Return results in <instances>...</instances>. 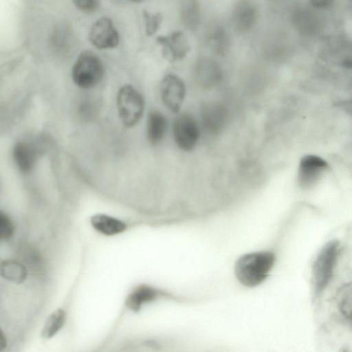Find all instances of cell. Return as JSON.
<instances>
[{
	"mask_svg": "<svg viewBox=\"0 0 352 352\" xmlns=\"http://www.w3.org/2000/svg\"><path fill=\"white\" fill-rule=\"evenodd\" d=\"M14 161L23 173L30 172L36 161L37 153L35 147L25 142H17L13 149Z\"/></svg>",
	"mask_w": 352,
	"mask_h": 352,
	"instance_id": "5bb4252c",
	"label": "cell"
},
{
	"mask_svg": "<svg viewBox=\"0 0 352 352\" xmlns=\"http://www.w3.org/2000/svg\"><path fill=\"white\" fill-rule=\"evenodd\" d=\"M338 307L342 314L349 320H351V285H345L339 291L337 296Z\"/></svg>",
	"mask_w": 352,
	"mask_h": 352,
	"instance_id": "ffe728a7",
	"label": "cell"
},
{
	"mask_svg": "<svg viewBox=\"0 0 352 352\" xmlns=\"http://www.w3.org/2000/svg\"><path fill=\"white\" fill-rule=\"evenodd\" d=\"M339 252V241L332 240L323 246L312 267L311 282L314 296L320 295L333 275Z\"/></svg>",
	"mask_w": 352,
	"mask_h": 352,
	"instance_id": "277c9868",
	"label": "cell"
},
{
	"mask_svg": "<svg viewBox=\"0 0 352 352\" xmlns=\"http://www.w3.org/2000/svg\"><path fill=\"white\" fill-rule=\"evenodd\" d=\"M275 260L274 254L269 251L245 254L239 257L235 263L236 277L244 286H257L267 278Z\"/></svg>",
	"mask_w": 352,
	"mask_h": 352,
	"instance_id": "6da1fadb",
	"label": "cell"
},
{
	"mask_svg": "<svg viewBox=\"0 0 352 352\" xmlns=\"http://www.w3.org/2000/svg\"><path fill=\"white\" fill-rule=\"evenodd\" d=\"M292 21L296 30L305 36H315L321 29L319 16L307 7L296 8L292 12Z\"/></svg>",
	"mask_w": 352,
	"mask_h": 352,
	"instance_id": "4fadbf2b",
	"label": "cell"
},
{
	"mask_svg": "<svg viewBox=\"0 0 352 352\" xmlns=\"http://www.w3.org/2000/svg\"><path fill=\"white\" fill-rule=\"evenodd\" d=\"M89 222L96 233L106 237L118 236L129 230L131 227L130 223L125 220L105 213L91 215Z\"/></svg>",
	"mask_w": 352,
	"mask_h": 352,
	"instance_id": "8fae6325",
	"label": "cell"
},
{
	"mask_svg": "<svg viewBox=\"0 0 352 352\" xmlns=\"http://www.w3.org/2000/svg\"><path fill=\"white\" fill-rule=\"evenodd\" d=\"M67 320V312L63 308H58L52 311L42 328L41 336L44 340H50L54 337L65 326Z\"/></svg>",
	"mask_w": 352,
	"mask_h": 352,
	"instance_id": "e0dca14e",
	"label": "cell"
},
{
	"mask_svg": "<svg viewBox=\"0 0 352 352\" xmlns=\"http://www.w3.org/2000/svg\"><path fill=\"white\" fill-rule=\"evenodd\" d=\"M173 133L176 144L186 151H190L196 146L200 135L197 121L187 113L181 114L175 119Z\"/></svg>",
	"mask_w": 352,
	"mask_h": 352,
	"instance_id": "8992f818",
	"label": "cell"
},
{
	"mask_svg": "<svg viewBox=\"0 0 352 352\" xmlns=\"http://www.w3.org/2000/svg\"><path fill=\"white\" fill-rule=\"evenodd\" d=\"M0 275L5 280L15 284L23 283L28 276L26 266L15 259H6L0 263Z\"/></svg>",
	"mask_w": 352,
	"mask_h": 352,
	"instance_id": "9a60e30c",
	"label": "cell"
},
{
	"mask_svg": "<svg viewBox=\"0 0 352 352\" xmlns=\"http://www.w3.org/2000/svg\"><path fill=\"white\" fill-rule=\"evenodd\" d=\"M329 168V164L320 156L306 155L299 163L298 182L302 188H309Z\"/></svg>",
	"mask_w": 352,
	"mask_h": 352,
	"instance_id": "30bf717a",
	"label": "cell"
},
{
	"mask_svg": "<svg viewBox=\"0 0 352 352\" xmlns=\"http://www.w3.org/2000/svg\"><path fill=\"white\" fill-rule=\"evenodd\" d=\"M183 19L189 28L195 29L199 21V6L197 0H184L183 3Z\"/></svg>",
	"mask_w": 352,
	"mask_h": 352,
	"instance_id": "d6986e66",
	"label": "cell"
},
{
	"mask_svg": "<svg viewBox=\"0 0 352 352\" xmlns=\"http://www.w3.org/2000/svg\"><path fill=\"white\" fill-rule=\"evenodd\" d=\"M156 43L161 47L163 57L169 62L183 60L190 50L188 38L181 30L160 35L156 37Z\"/></svg>",
	"mask_w": 352,
	"mask_h": 352,
	"instance_id": "ba28073f",
	"label": "cell"
},
{
	"mask_svg": "<svg viewBox=\"0 0 352 352\" xmlns=\"http://www.w3.org/2000/svg\"><path fill=\"white\" fill-rule=\"evenodd\" d=\"M162 300L182 302V297L152 284L138 283L131 288L124 298V311L139 313L147 306Z\"/></svg>",
	"mask_w": 352,
	"mask_h": 352,
	"instance_id": "7a4b0ae2",
	"label": "cell"
},
{
	"mask_svg": "<svg viewBox=\"0 0 352 352\" xmlns=\"http://www.w3.org/2000/svg\"><path fill=\"white\" fill-rule=\"evenodd\" d=\"M167 129V120L158 111L149 113L147 120V137L153 145L158 144L163 140Z\"/></svg>",
	"mask_w": 352,
	"mask_h": 352,
	"instance_id": "2e32d148",
	"label": "cell"
},
{
	"mask_svg": "<svg viewBox=\"0 0 352 352\" xmlns=\"http://www.w3.org/2000/svg\"><path fill=\"white\" fill-rule=\"evenodd\" d=\"M160 93L164 105L171 111L177 112L185 98V84L179 76L168 74L162 81Z\"/></svg>",
	"mask_w": 352,
	"mask_h": 352,
	"instance_id": "9c48e42d",
	"label": "cell"
},
{
	"mask_svg": "<svg viewBox=\"0 0 352 352\" xmlns=\"http://www.w3.org/2000/svg\"><path fill=\"white\" fill-rule=\"evenodd\" d=\"M333 0H310L311 4L316 8H325L329 7Z\"/></svg>",
	"mask_w": 352,
	"mask_h": 352,
	"instance_id": "cb8c5ba5",
	"label": "cell"
},
{
	"mask_svg": "<svg viewBox=\"0 0 352 352\" xmlns=\"http://www.w3.org/2000/svg\"><path fill=\"white\" fill-rule=\"evenodd\" d=\"M89 39L96 48L109 50L119 45L120 36L111 19L102 16L91 25L89 32Z\"/></svg>",
	"mask_w": 352,
	"mask_h": 352,
	"instance_id": "52a82bcc",
	"label": "cell"
},
{
	"mask_svg": "<svg viewBox=\"0 0 352 352\" xmlns=\"http://www.w3.org/2000/svg\"><path fill=\"white\" fill-rule=\"evenodd\" d=\"M7 346L6 337L0 328V351H3Z\"/></svg>",
	"mask_w": 352,
	"mask_h": 352,
	"instance_id": "d4e9b609",
	"label": "cell"
},
{
	"mask_svg": "<svg viewBox=\"0 0 352 352\" xmlns=\"http://www.w3.org/2000/svg\"><path fill=\"white\" fill-rule=\"evenodd\" d=\"M119 117L126 127L135 126L142 117L144 101L142 95L132 86L122 87L117 96Z\"/></svg>",
	"mask_w": 352,
	"mask_h": 352,
	"instance_id": "5b68a950",
	"label": "cell"
},
{
	"mask_svg": "<svg viewBox=\"0 0 352 352\" xmlns=\"http://www.w3.org/2000/svg\"><path fill=\"white\" fill-rule=\"evenodd\" d=\"M142 15L146 34L149 36L154 35L160 28L162 21V14L160 12L151 13L147 10H143Z\"/></svg>",
	"mask_w": 352,
	"mask_h": 352,
	"instance_id": "44dd1931",
	"label": "cell"
},
{
	"mask_svg": "<svg viewBox=\"0 0 352 352\" xmlns=\"http://www.w3.org/2000/svg\"><path fill=\"white\" fill-rule=\"evenodd\" d=\"M14 224L10 218L2 211H0V240H6L13 235Z\"/></svg>",
	"mask_w": 352,
	"mask_h": 352,
	"instance_id": "7402d4cb",
	"label": "cell"
},
{
	"mask_svg": "<svg viewBox=\"0 0 352 352\" xmlns=\"http://www.w3.org/2000/svg\"><path fill=\"white\" fill-rule=\"evenodd\" d=\"M129 1L135 2V3H139V2H141V1H142L144 0H129Z\"/></svg>",
	"mask_w": 352,
	"mask_h": 352,
	"instance_id": "484cf974",
	"label": "cell"
},
{
	"mask_svg": "<svg viewBox=\"0 0 352 352\" xmlns=\"http://www.w3.org/2000/svg\"><path fill=\"white\" fill-rule=\"evenodd\" d=\"M74 6L79 10L91 13L95 12L99 6V0H72Z\"/></svg>",
	"mask_w": 352,
	"mask_h": 352,
	"instance_id": "603a6c76",
	"label": "cell"
},
{
	"mask_svg": "<svg viewBox=\"0 0 352 352\" xmlns=\"http://www.w3.org/2000/svg\"><path fill=\"white\" fill-rule=\"evenodd\" d=\"M211 48L219 54H225L229 50L230 41L226 30L221 26H215L208 37Z\"/></svg>",
	"mask_w": 352,
	"mask_h": 352,
	"instance_id": "ac0fdd59",
	"label": "cell"
},
{
	"mask_svg": "<svg viewBox=\"0 0 352 352\" xmlns=\"http://www.w3.org/2000/svg\"><path fill=\"white\" fill-rule=\"evenodd\" d=\"M104 67L100 57L94 52L85 50L77 57L72 69L74 83L80 88L90 89L102 79Z\"/></svg>",
	"mask_w": 352,
	"mask_h": 352,
	"instance_id": "3957f363",
	"label": "cell"
},
{
	"mask_svg": "<svg viewBox=\"0 0 352 352\" xmlns=\"http://www.w3.org/2000/svg\"><path fill=\"white\" fill-rule=\"evenodd\" d=\"M258 19V9L251 0H239L232 12V25L236 31L245 33L251 30Z\"/></svg>",
	"mask_w": 352,
	"mask_h": 352,
	"instance_id": "7c38bea8",
	"label": "cell"
}]
</instances>
